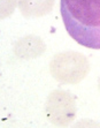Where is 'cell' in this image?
<instances>
[{
    "mask_svg": "<svg viewBox=\"0 0 100 128\" xmlns=\"http://www.w3.org/2000/svg\"><path fill=\"white\" fill-rule=\"evenodd\" d=\"M67 32L80 45L100 50V0H60Z\"/></svg>",
    "mask_w": 100,
    "mask_h": 128,
    "instance_id": "cell-1",
    "label": "cell"
},
{
    "mask_svg": "<svg viewBox=\"0 0 100 128\" xmlns=\"http://www.w3.org/2000/svg\"><path fill=\"white\" fill-rule=\"evenodd\" d=\"M90 62L84 54L76 51L56 53L50 61V73L60 83L77 84L88 76Z\"/></svg>",
    "mask_w": 100,
    "mask_h": 128,
    "instance_id": "cell-2",
    "label": "cell"
},
{
    "mask_svg": "<svg viewBox=\"0 0 100 128\" xmlns=\"http://www.w3.org/2000/svg\"><path fill=\"white\" fill-rule=\"evenodd\" d=\"M45 114L47 120L56 127L65 128L71 125L77 114L73 94L66 90H53L46 99Z\"/></svg>",
    "mask_w": 100,
    "mask_h": 128,
    "instance_id": "cell-3",
    "label": "cell"
},
{
    "mask_svg": "<svg viewBox=\"0 0 100 128\" xmlns=\"http://www.w3.org/2000/svg\"><path fill=\"white\" fill-rule=\"evenodd\" d=\"M46 51V44L37 35H27L18 38L13 46V53L22 60H32L41 57Z\"/></svg>",
    "mask_w": 100,
    "mask_h": 128,
    "instance_id": "cell-4",
    "label": "cell"
},
{
    "mask_svg": "<svg viewBox=\"0 0 100 128\" xmlns=\"http://www.w3.org/2000/svg\"><path fill=\"white\" fill-rule=\"evenodd\" d=\"M55 0H17V7L25 18H41L53 9Z\"/></svg>",
    "mask_w": 100,
    "mask_h": 128,
    "instance_id": "cell-5",
    "label": "cell"
},
{
    "mask_svg": "<svg viewBox=\"0 0 100 128\" xmlns=\"http://www.w3.org/2000/svg\"><path fill=\"white\" fill-rule=\"evenodd\" d=\"M17 6V0H0V20L9 18Z\"/></svg>",
    "mask_w": 100,
    "mask_h": 128,
    "instance_id": "cell-6",
    "label": "cell"
},
{
    "mask_svg": "<svg viewBox=\"0 0 100 128\" xmlns=\"http://www.w3.org/2000/svg\"><path fill=\"white\" fill-rule=\"evenodd\" d=\"M70 128H100V122L92 119H81L75 122Z\"/></svg>",
    "mask_w": 100,
    "mask_h": 128,
    "instance_id": "cell-7",
    "label": "cell"
},
{
    "mask_svg": "<svg viewBox=\"0 0 100 128\" xmlns=\"http://www.w3.org/2000/svg\"><path fill=\"white\" fill-rule=\"evenodd\" d=\"M98 90H99V92H100V76L98 78Z\"/></svg>",
    "mask_w": 100,
    "mask_h": 128,
    "instance_id": "cell-8",
    "label": "cell"
}]
</instances>
